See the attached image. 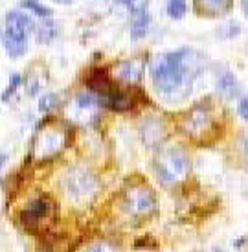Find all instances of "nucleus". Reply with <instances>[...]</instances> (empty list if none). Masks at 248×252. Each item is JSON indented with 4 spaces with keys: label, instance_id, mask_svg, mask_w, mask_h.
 I'll list each match as a JSON object with an SVG mask.
<instances>
[{
    "label": "nucleus",
    "instance_id": "nucleus-10",
    "mask_svg": "<svg viewBox=\"0 0 248 252\" xmlns=\"http://www.w3.org/2000/svg\"><path fill=\"white\" fill-rule=\"evenodd\" d=\"M116 77L123 83H138L143 76V63L140 59H129L114 68Z\"/></svg>",
    "mask_w": 248,
    "mask_h": 252
},
{
    "label": "nucleus",
    "instance_id": "nucleus-4",
    "mask_svg": "<svg viewBox=\"0 0 248 252\" xmlns=\"http://www.w3.org/2000/svg\"><path fill=\"white\" fill-rule=\"evenodd\" d=\"M61 188H63L64 195H68L72 201L83 203L98 193L99 182L92 171L81 168V166H74L68 171H64L63 179H61Z\"/></svg>",
    "mask_w": 248,
    "mask_h": 252
},
{
    "label": "nucleus",
    "instance_id": "nucleus-12",
    "mask_svg": "<svg viewBox=\"0 0 248 252\" xmlns=\"http://www.w3.org/2000/svg\"><path fill=\"white\" fill-rule=\"evenodd\" d=\"M142 138L147 146H158L165 138V126L158 118H147L142 126Z\"/></svg>",
    "mask_w": 248,
    "mask_h": 252
},
{
    "label": "nucleus",
    "instance_id": "nucleus-19",
    "mask_svg": "<svg viewBox=\"0 0 248 252\" xmlns=\"http://www.w3.org/2000/svg\"><path fill=\"white\" fill-rule=\"evenodd\" d=\"M22 85V76H19V74H13L11 76V79H9V85L6 87V91H4V94L0 96V99L2 101H7V99L13 96L15 92H17V89Z\"/></svg>",
    "mask_w": 248,
    "mask_h": 252
},
{
    "label": "nucleus",
    "instance_id": "nucleus-18",
    "mask_svg": "<svg viewBox=\"0 0 248 252\" xmlns=\"http://www.w3.org/2000/svg\"><path fill=\"white\" fill-rule=\"evenodd\" d=\"M116 2H118V4H121V6L127 7L133 15H138V13L147 11V2H149V0H116Z\"/></svg>",
    "mask_w": 248,
    "mask_h": 252
},
{
    "label": "nucleus",
    "instance_id": "nucleus-17",
    "mask_svg": "<svg viewBox=\"0 0 248 252\" xmlns=\"http://www.w3.org/2000/svg\"><path fill=\"white\" fill-rule=\"evenodd\" d=\"M167 15L175 21H180L186 15V0H167Z\"/></svg>",
    "mask_w": 248,
    "mask_h": 252
},
{
    "label": "nucleus",
    "instance_id": "nucleus-1",
    "mask_svg": "<svg viewBox=\"0 0 248 252\" xmlns=\"http://www.w3.org/2000/svg\"><path fill=\"white\" fill-rule=\"evenodd\" d=\"M204 56L193 48H180L155 57L151 79L158 96L169 103L184 101L204 68Z\"/></svg>",
    "mask_w": 248,
    "mask_h": 252
},
{
    "label": "nucleus",
    "instance_id": "nucleus-26",
    "mask_svg": "<svg viewBox=\"0 0 248 252\" xmlns=\"http://www.w3.org/2000/svg\"><path fill=\"white\" fill-rule=\"evenodd\" d=\"M6 155H0V168H2V166H4V162H6Z\"/></svg>",
    "mask_w": 248,
    "mask_h": 252
},
{
    "label": "nucleus",
    "instance_id": "nucleus-13",
    "mask_svg": "<svg viewBox=\"0 0 248 252\" xmlns=\"http://www.w3.org/2000/svg\"><path fill=\"white\" fill-rule=\"evenodd\" d=\"M86 85L92 92H96L98 96H103L105 92L110 91V77L103 68H96L90 72V76L86 77Z\"/></svg>",
    "mask_w": 248,
    "mask_h": 252
},
{
    "label": "nucleus",
    "instance_id": "nucleus-2",
    "mask_svg": "<svg viewBox=\"0 0 248 252\" xmlns=\"http://www.w3.org/2000/svg\"><path fill=\"white\" fill-rule=\"evenodd\" d=\"M155 173L162 184L173 186L182 182L192 171L190 155L182 147H167L162 149L155 158Z\"/></svg>",
    "mask_w": 248,
    "mask_h": 252
},
{
    "label": "nucleus",
    "instance_id": "nucleus-9",
    "mask_svg": "<svg viewBox=\"0 0 248 252\" xmlns=\"http://www.w3.org/2000/svg\"><path fill=\"white\" fill-rule=\"evenodd\" d=\"M195 4V13L206 19L213 17H222L232 9L234 0H193Z\"/></svg>",
    "mask_w": 248,
    "mask_h": 252
},
{
    "label": "nucleus",
    "instance_id": "nucleus-25",
    "mask_svg": "<svg viewBox=\"0 0 248 252\" xmlns=\"http://www.w3.org/2000/svg\"><path fill=\"white\" fill-rule=\"evenodd\" d=\"M54 2H55V4H61V6H68L74 0H54Z\"/></svg>",
    "mask_w": 248,
    "mask_h": 252
},
{
    "label": "nucleus",
    "instance_id": "nucleus-23",
    "mask_svg": "<svg viewBox=\"0 0 248 252\" xmlns=\"http://www.w3.org/2000/svg\"><path fill=\"white\" fill-rule=\"evenodd\" d=\"M239 114H241L243 120H247L248 122V96L239 99Z\"/></svg>",
    "mask_w": 248,
    "mask_h": 252
},
{
    "label": "nucleus",
    "instance_id": "nucleus-8",
    "mask_svg": "<svg viewBox=\"0 0 248 252\" xmlns=\"http://www.w3.org/2000/svg\"><path fill=\"white\" fill-rule=\"evenodd\" d=\"M50 212H52V203H50L46 197H37L33 201H29L26 210L22 212V221H24L26 226L37 224L41 223L44 217H48Z\"/></svg>",
    "mask_w": 248,
    "mask_h": 252
},
{
    "label": "nucleus",
    "instance_id": "nucleus-20",
    "mask_svg": "<svg viewBox=\"0 0 248 252\" xmlns=\"http://www.w3.org/2000/svg\"><path fill=\"white\" fill-rule=\"evenodd\" d=\"M76 103H78L79 109H92L96 103H99V101L94 94H90V92H83V94H79L78 98H76Z\"/></svg>",
    "mask_w": 248,
    "mask_h": 252
},
{
    "label": "nucleus",
    "instance_id": "nucleus-21",
    "mask_svg": "<svg viewBox=\"0 0 248 252\" xmlns=\"http://www.w3.org/2000/svg\"><path fill=\"white\" fill-rule=\"evenodd\" d=\"M57 103H59L57 94H46V96H43L41 101H39V109L43 112H48V111H52V109H55Z\"/></svg>",
    "mask_w": 248,
    "mask_h": 252
},
{
    "label": "nucleus",
    "instance_id": "nucleus-3",
    "mask_svg": "<svg viewBox=\"0 0 248 252\" xmlns=\"http://www.w3.org/2000/svg\"><path fill=\"white\" fill-rule=\"evenodd\" d=\"M35 30V24L28 15L21 11H9L6 15V26H4V46L11 57H21L26 54L28 48V37Z\"/></svg>",
    "mask_w": 248,
    "mask_h": 252
},
{
    "label": "nucleus",
    "instance_id": "nucleus-27",
    "mask_svg": "<svg viewBox=\"0 0 248 252\" xmlns=\"http://www.w3.org/2000/svg\"><path fill=\"white\" fill-rule=\"evenodd\" d=\"M245 151H247V157H248V142H247V147H245Z\"/></svg>",
    "mask_w": 248,
    "mask_h": 252
},
{
    "label": "nucleus",
    "instance_id": "nucleus-15",
    "mask_svg": "<svg viewBox=\"0 0 248 252\" xmlns=\"http://www.w3.org/2000/svg\"><path fill=\"white\" fill-rule=\"evenodd\" d=\"M149 24H151V17H149L147 11L135 15V19H133V28H131L133 41H138V39H142V37L145 35Z\"/></svg>",
    "mask_w": 248,
    "mask_h": 252
},
{
    "label": "nucleus",
    "instance_id": "nucleus-24",
    "mask_svg": "<svg viewBox=\"0 0 248 252\" xmlns=\"http://www.w3.org/2000/svg\"><path fill=\"white\" fill-rule=\"evenodd\" d=\"M241 6H243V13L248 19V0H241Z\"/></svg>",
    "mask_w": 248,
    "mask_h": 252
},
{
    "label": "nucleus",
    "instance_id": "nucleus-5",
    "mask_svg": "<svg viewBox=\"0 0 248 252\" xmlns=\"http://www.w3.org/2000/svg\"><path fill=\"white\" fill-rule=\"evenodd\" d=\"M156 206H158L156 195L149 186H133L123 195V210L136 219L153 216L156 212Z\"/></svg>",
    "mask_w": 248,
    "mask_h": 252
},
{
    "label": "nucleus",
    "instance_id": "nucleus-14",
    "mask_svg": "<svg viewBox=\"0 0 248 252\" xmlns=\"http://www.w3.org/2000/svg\"><path fill=\"white\" fill-rule=\"evenodd\" d=\"M239 91H241L239 81H237V77H235L232 72H224V74L219 77V92L224 94L226 98H235V96L239 94Z\"/></svg>",
    "mask_w": 248,
    "mask_h": 252
},
{
    "label": "nucleus",
    "instance_id": "nucleus-7",
    "mask_svg": "<svg viewBox=\"0 0 248 252\" xmlns=\"http://www.w3.org/2000/svg\"><path fill=\"white\" fill-rule=\"evenodd\" d=\"M212 111L204 105H195L192 111L188 112V118L184 122L186 131L192 136H198V134L206 133V129L212 126Z\"/></svg>",
    "mask_w": 248,
    "mask_h": 252
},
{
    "label": "nucleus",
    "instance_id": "nucleus-6",
    "mask_svg": "<svg viewBox=\"0 0 248 252\" xmlns=\"http://www.w3.org/2000/svg\"><path fill=\"white\" fill-rule=\"evenodd\" d=\"M66 146V129L61 126H46L39 129L35 138V157L39 160H48L61 153Z\"/></svg>",
    "mask_w": 248,
    "mask_h": 252
},
{
    "label": "nucleus",
    "instance_id": "nucleus-22",
    "mask_svg": "<svg viewBox=\"0 0 248 252\" xmlns=\"http://www.w3.org/2000/svg\"><path fill=\"white\" fill-rule=\"evenodd\" d=\"M85 252H118V247L109 241H98L92 247H88Z\"/></svg>",
    "mask_w": 248,
    "mask_h": 252
},
{
    "label": "nucleus",
    "instance_id": "nucleus-16",
    "mask_svg": "<svg viewBox=\"0 0 248 252\" xmlns=\"http://www.w3.org/2000/svg\"><path fill=\"white\" fill-rule=\"evenodd\" d=\"M21 4H22V7L31 9V11L37 15V19H48V17H52V9L44 7L39 0H22Z\"/></svg>",
    "mask_w": 248,
    "mask_h": 252
},
{
    "label": "nucleus",
    "instance_id": "nucleus-11",
    "mask_svg": "<svg viewBox=\"0 0 248 252\" xmlns=\"http://www.w3.org/2000/svg\"><path fill=\"white\" fill-rule=\"evenodd\" d=\"M98 101L101 105H105L107 109H112V111H129L131 107L135 105L133 98L129 96L127 92H121V91H110L105 92L103 96H99Z\"/></svg>",
    "mask_w": 248,
    "mask_h": 252
}]
</instances>
